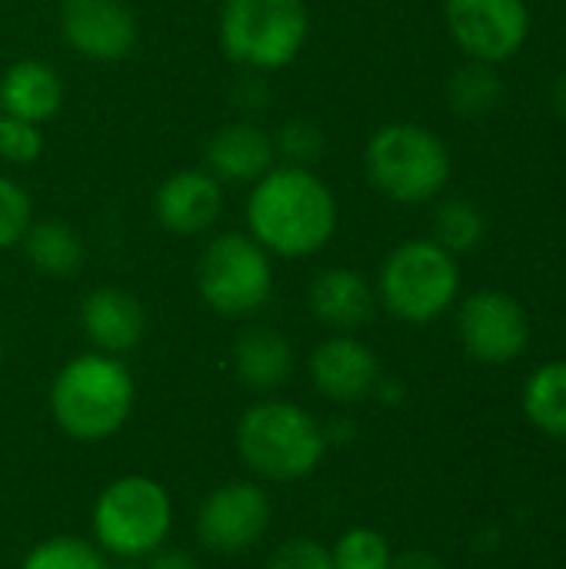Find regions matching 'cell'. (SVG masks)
<instances>
[{
    "mask_svg": "<svg viewBox=\"0 0 566 569\" xmlns=\"http://www.w3.org/2000/svg\"><path fill=\"white\" fill-rule=\"evenodd\" d=\"M110 557L83 537H47L37 547L27 550V557L20 560V569H110Z\"/></svg>",
    "mask_w": 566,
    "mask_h": 569,
    "instance_id": "obj_23",
    "label": "cell"
},
{
    "mask_svg": "<svg viewBox=\"0 0 566 569\" xmlns=\"http://www.w3.org/2000/svg\"><path fill=\"white\" fill-rule=\"evenodd\" d=\"M234 443L240 460L270 483H297L317 473L327 457V430L290 400H257L237 420Z\"/></svg>",
    "mask_w": 566,
    "mask_h": 569,
    "instance_id": "obj_3",
    "label": "cell"
},
{
    "mask_svg": "<svg viewBox=\"0 0 566 569\" xmlns=\"http://www.w3.org/2000/svg\"><path fill=\"white\" fill-rule=\"evenodd\" d=\"M307 37V0H220L217 40L237 67L284 70L300 57Z\"/></svg>",
    "mask_w": 566,
    "mask_h": 569,
    "instance_id": "obj_5",
    "label": "cell"
},
{
    "mask_svg": "<svg viewBox=\"0 0 566 569\" xmlns=\"http://www.w3.org/2000/svg\"><path fill=\"white\" fill-rule=\"evenodd\" d=\"M450 40L474 63H507L530 37L527 0H444Z\"/></svg>",
    "mask_w": 566,
    "mask_h": 569,
    "instance_id": "obj_10",
    "label": "cell"
},
{
    "mask_svg": "<svg viewBox=\"0 0 566 569\" xmlns=\"http://www.w3.org/2000/svg\"><path fill=\"white\" fill-rule=\"evenodd\" d=\"M224 210V187L214 173L187 167L170 173L153 193V217L177 237L207 233Z\"/></svg>",
    "mask_w": 566,
    "mask_h": 569,
    "instance_id": "obj_14",
    "label": "cell"
},
{
    "mask_svg": "<svg viewBox=\"0 0 566 569\" xmlns=\"http://www.w3.org/2000/svg\"><path fill=\"white\" fill-rule=\"evenodd\" d=\"M524 417L540 430L544 437L566 443V360L540 363L520 393Z\"/></svg>",
    "mask_w": 566,
    "mask_h": 569,
    "instance_id": "obj_20",
    "label": "cell"
},
{
    "mask_svg": "<svg viewBox=\"0 0 566 569\" xmlns=\"http://www.w3.org/2000/svg\"><path fill=\"white\" fill-rule=\"evenodd\" d=\"M457 257L444 250L437 240H404L380 263L377 300L400 323L427 327L440 320L457 303Z\"/></svg>",
    "mask_w": 566,
    "mask_h": 569,
    "instance_id": "obj_6",
    "label": "cell"
},
{
    "mask_svg": "<svg viewBox=\"0 0 566 569\" xmlns=\"http://www.w3.org/2000/svg\"><path fill=\"white\" fill-rule=\"evenodd\" d=\"M267 569H334V557H330V547H324L320 540L294 537L274 550Z\"/></svg>",
    "mask_w": 566,
    "mask_h": 569,
    "instance_id": "obj_29",
    "label": "cell"
},
{
    "mask_svg": "<svg viewBox=\"0 0 566 569\" xmlns=\"http://www.w3.org/2000/svg\"><path fill=\"white\" fill-rule=\"evenodd\" d=\"M143 569H200V567H197V560H193L190 553L160 547L157 553H150V557H147Z\"/></svg>",
    "mask_w": 566,
    "mask_h": 569,
    "instance_id": "obj_30",
    "label": "cell"
},
{
    "mask_svg": "<svg viewBox=\"0 0 566 569\" xmlns=\"http://www.w3.org/2000/svg\"><path fill=\"white\" fill-rule=\"evenodd\" d=\"M53 423L77 443L110 440L133 413L137 387L120 357L80 353L67 360L47 393Z\"/></svg>",
    "mask_w": 566,
    "mask_h": 569,
    "instance_id": "obj_2",
    "label": "cell"
},
{
    "mask_svg": "<svg viewBox=\"0 0 566 569\" xmlns=\"http://www.w3.org/2000/svg\"><path fill=\"white\" fill-rule=\"evenodd\" d=\"M390 569H447L444 560H437L434 553L427 550H404V553H394V563Z\"/></svg>",
    "mask_w": 566,
    "mask_h": 569,
    "instance_id": "obj_31",
    "label": "cell"
},
{
    "mask_svg": "<svg viewBox=\"0 0 566 569\" xmlns=\"http://www.w3.org/2000/svg\"><path fill=\"white\" fill-rule=\"evenodd\" d=\"M274 147H277V157L284 153L287 163H300L307 167L320 150H324V133L317 123L310 120H287L277 137H274Z\"/></svg>",
    "mask_w": 566,
    "mask_h": 569,
    "instance_id": "obj_28",
    "label": "cell"
},
{
    "mask_svg": "<svg viewBox=\"0 0 566 569\" xmlns=\"http://www.w3.org/2000/svg\"><path fill=\"white\" fill-rule=\"evenodd\" d=\"M30 267L43 277H73L83 263V240L73 227L60 220H40L30 223V230L20 240Z\"/></svg>",
    "mask_w": 566,
    "mask_h": 569,
    "instance_id": "obj_21",
    "label": "cell"
},
{
    "mask_svg": "<svg viewBox=\"0 0 566 569\" xmlns=\"http://www.w3.org/2000/svg\"><path fill=\"white\" fill-rule=\"evenodd\" d=\"M60 37L90 63H120L133 53L140 27L123 0H63Z\"/></svg>",
    "mask_w": 566,
    "mask_h": 569,
    "instance_id": "obj_12",
    "label": "cell"
},
{
    "mask_svg": "<svg viewBox=\"0 0 566 569\" xmlns=\"http://www.w3.org/2000/svg\"><path fill=\"white\" fill-rule=\"evenodd\" d=\"M370 183L394 203H430L450 183V150L424 123L397 120L370 133L364 147Z\"/></svg>",
    "mask_w": 566,
    "mask_h": 569,
    "instance_id": "obj_4",
    "label": "cell"
},
{
    "mask_svg": "<svg viewBox=\"0 0 566 569\" xmlns=\"http://www.w3.org/2000/svg\"><path fill=\"white\" fill-rule=\"evenodd\" d=\"M30 223H33V203L27 190L13 177L0 173V250L20 247Z\"/></svg>",
    "mask_w": 566,
    "mask_h": 569,
    "instance_id": "obj_26",
    "label": "cell"
},
{
    "mask_svg": "<svg viewBox=\"0 0 566 569\" xmlns=\"http://www.w3.org/2000/svg\"><path fill=\"white\" fill-rule=\"evenodd\" d=\"M207 173H214L220 183H257L274 163L277 147L267 130L247 120L224 123L203 150Z\"/></svg>",
    "mask_w": 566,
    "mask_h": 569,
    "instance_id": "obj_16",
    "label": "cell"
},
{
    "mask_svg": "<svg viewBox=\"0 0 566 569\" xmlns=\"http://www.w3.org/2000/svg\"><path fill=\"white\" fill-rule=\"evenodd\" d=\"M230 367L244 387L257 393H274L294 373V347L274 327H250L234 340Z\"/></svg>",
    "mask_w": 566,
    "mask_h": 569,
    "instance_id": "obj_19",
    "label": "cell"
},
{
    "mask_svg": "<svg viewBox=\"0 0 566 569\" xmlns=\"http://www.w3.org/2000/svg\"><path fill=\"white\" fill-rule=\"evenodd\" d=\"M274 520L267 490L254 480H227L214 487L197 510V540L210 553L237 557L254 550Z\"/></svg>",
    "mask_w": 566,
    "mask_h": 569,
    "instance_id": "obj_11",
    "label": "cell"
},
{
    "mask_svg": "<svg viewBox=\"0 0 566 569\" xmlns=\"http://www.w3.org/2000/svg\"><path fill=\"white\" fill-rule=\"evenodd\" d=\"M310 383L330 403H360L380 387V360L354 333H334L310 353Z\"/></svg>",
    "mask_w": 566,
    "mask_h": 569,
    "instance_id": "obj_13",
    "label": "cell"
},
{
    "mask_svg": "<svg viewBox=\"0 0 566 569\" xmlns=\"http://www.w3.org/2000/svg\"><path fill=\"white\" fill-rule=\"evenodd\" d=\"M0 357H3V337H0Z\"/></svg>",
    "mask_w": 566,
    "mask_h": 569,
    "instance_id": "obj_34",
    "label": "cell"
},
{
    "mask_svg": "<svg viewBox=\"0 0 566 569\" xmlns=\"http://www.w3.org/2000/svg\"><path fill=\"white\" fill-rule=\"evenodd\" d=\"M504 87H500V77L494 73L490 63H467L464 70L454 73L450 80V103L457 113L464 117H480V113H490L500 100Z\"/></svg>",
    "mask_w": 566,
    "mask_h": 569,
    "instance_id": "obj_24",
    "label": "cell"
},
{
    "mask_svg": "<svg viewBox=\"0 0 566 569\" xmlns=\"http://www.w3.org/2000/svg\"><path fill=\"white\" fill-rule=\"evenodd\" d=\"M90 530L110 560H147L173 530V500L153 477H120L100 490Z\"/></svg>",
    "mask_w": 566,
    "mask_h": 569,
    "instance_id": "obj_7",
    "label": "cell"
},
{
    "mask_svg": "<svg viewBox=\"0 0 566 569\" xmlns=\"http://www.w3.org/2000/svg\"><path fill=\"white\" fill-rule=\"evenodd\" d=\"M337 197L324 177L300 163H274L247 197V233L284 260L320 253L337 233Z\"/></svg>",
    "mask_w": 566,
    "mask_h": 569,
    "instance_id": "obj_1",
    "label": "cell"
},
{
    "mask_svg": "<svg viewBox=\"0 0 566 569\" xmlns=\"http://www.w3.org/2000/svg\"><path fill=\"white\" fill-rule=\"evenodd\" d=\"M334 569H390L394 550L390 540L374 527H350L330 547Z\"/></svg>",
    "mask_w": 566,
    "mask_h": 569,
    "instance_id": "obj_25",
    "label": "cell"
},
{
    "mask_svg": "<svg viewBox=\"0 0 566 569\" xmlns=\"http://www.w3.org/2000/svg\"><path fill=\"white\" fill-rule=\"evenodd\" d=\"M457 340L474 363L507 367L530 347V313L507 290H477L457 307Z\"/></svg>",
    "mask_w": 566,
    "mask_h": 569,
    "instance_id": "obj_9",
    "label": "cell"
},
{
    "mask_svg": "<svg viewBox=\"0 0 566 569\" xmlns=\"http://www.w3.org/2000/svg\"><path fill=\"white\" fill-rule=\"evenodd\" d=\"M110 569H143V560H117V567Z\"/></svg>",
    "mask_w": 566,
    "mask_h": 569,
    "instance_id": "obj_33",
    "label": "cell"
},
{
    "mask_svg": "<svg viewBox=\"0 0 566 569\" xmlns=\"http://www.w3.org/2000/svg\"><path fill=\"white\" fill-rule=\"evenodd\" d=\"M374 310H377V290L360 270L327 267L310 283V313L337 333H354L367 327Z\"/></svg>",
    "mask_w": 566,
    "mask_h": 569,
    "instance_id": "obj_17",
    "label": "cell"
},
{
    "mask_svg": "<svg viewBox=\"0 0 566 569\" xmlns=\"http://www.w3.org/2000/svg\"><path fill=\"white\" fill-rule=\"evenodd\" d=\"M197 293L214 313L230 320L260 313L274 293L270 253L250 233L214 237L197 260Z\"/></svg>",
    "mask_w": 566,
    "mask_h": 569,
    "instance_id": "obj_8",
    "label": "cell"
},
{
    "mask_svg": "<svg viewBox=\"0 0 566 569\" xmlns=\"http://www.w3.org/2000/svg\"><path fill=\"white\" fill-rule=\"evenodd\" d=\"M80 327L97 353L123 357L140 347L147 313L137 297L120 287H97L80 303Z\"/></svg>",
    "mask_w": 566,
    "mask_h": 569,
    "instance_id": "obj_15",
    "label": "cell"
},
{
    "mask_svg": "<svg viewBox=\"0 0 566 569\" xmlns=\"http://www.w3.org/2000/svg\"><path fill=\"white\" fill-rule=\"evenodd\" d=\"M550 100H554V110L566 117V73L554 83V90H550Z\"/></svg>",
    "mask_w": 566,
    "mask_h": 569,
    "instance_id": "obj_32",
    "label": "cell"
},
{
    "mask_svg": "<svg viewBox=\"0 0 566 569\" xmlns=\"http://www.w3.org/2000/svg\"><path fill=\"white\" fill-rule=\"evenodd\" d=\"M40 153H43L40 123L0 113V160H7L13 167H27V163H37Z\"/></svg>",
    "mask_w": 566,
    "mask_h": 569,
    "instance_id": "obj_27",
    "label": "cell"
},
{
    "mask_svg": "<svg viewBox=\"0 0 566 569\" xmlns=\"http://www.w3.org/2000/svg\"><path fill=\"white\" fill-rule=\"evenodd\" d=\"M63 107V80L60 73L33 57L10 63L0 77V113L20 117L30 123H47Z\"/></svg>",
    "mask_w": 566,
    "mask_h": 569,
    "instance_id": "obj_18",
    "label": "cell"
},
{
    "mask_svg": "<svg viewBox=\"0 0 566 569\" xmlns=\"http://www.w3.org/2000/svg\"><path fill=\"white\" fill-rule=\"evenodd\" d=\"M484 233H487V217L467 197H450L434 213V237L430 240H437L454 257L477 250L480 240H484Z\"/></svg>",
    "mask_w": 566,
    "mask_h": 569,
    "instance_id": "obj_22",
    "label": "cell"
}]
</instances>
